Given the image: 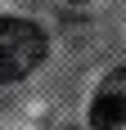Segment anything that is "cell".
<instances>
[{
	"mask_svg": "<svg viewBox=\"0 0 126 130\" xmlns=\"http://www.w3.org/2000/svg\"><path fill=\"white\" fill-rule=\"evenodd\" d=\"M50 40L32 18H5L0 23V81H23L45 63Z\"/></svg>",
	"mask_w": 126,
	"mask_h": 130,
	"instance_id": "6da1fadb",
	"label": "cell"
},
{
	"mask_svg": "<svg viewBox=\"0 0 126 130\" xmlns=\"http://www.w3.org/2000/svg\"><path fill=\"white\" fill-rule=\"evenodd\" d=\"M90 126L95 130L126 126V67H113V72L99 81V90L90 99Z\"/></svg>",
	"mask_w": 126,
	"mask_h": 130,
	"instance_id": "7a4b0ae2",
	"label": "cell"
}]
</instances>
